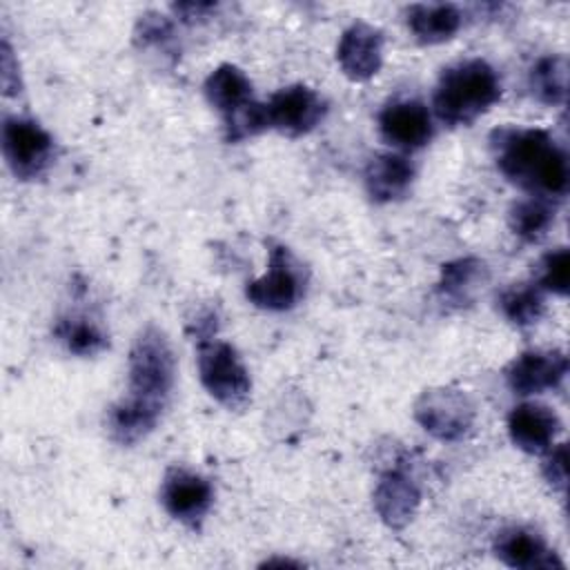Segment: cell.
I'll return each mask as SVG.
<instances>
[{"instance_id": "cell-1", "label": "cell", "mask_w": 570, "mask_h": 570, "mask_svg": "<svg viewBox=\"0 0 570 570\" xmlns=\"http://www.w3.org/2000/svg\"><path fill=\"white\" fill-rule=\"evenodd\" d=\"M490 149L499 171L530 196L548 200L566 196L568 156L546 129L499 127L490 134Z\"/></svg>"}, {"instance_id": "cell-2", "label": "cell", "mask_w": 570, "mask_h": 570, "mask_svg": "<svg viewBox=\"0 0 570 570\" xmlns=\"http://www.w3.org/2000/svg\"><path fill=\"white\" fill-rule=\"evenodd\" d=\"M174 379L176 361L167 336L154 325L145 327L131 345L127 363V396L120 401L158 423L174 390Z\"/></svg>"}, {"instance_id": "cell-3", "label": "cell", "mask_w": 570, "mask_h": 570, "mask_svg": "<svg viewBox=\"0 0 570 570\" xmlns=\"http://www.w3.org/2000/svg\"><path fill=\"white\" fill-rule=\"evenodd\" d=\"M501 98V80L494 67L481 58L448 67L432 96L434 114L450 127L474 122Z\"/></svg>"}, {"instance_id": "cell-4", "label": "cell", "mask_w": 570, "mask_h": 570, "mask_svg": "<svg viewBox=\"0 0 570 570\" xmlns=\"http://www.w3.org/2000/svg\"><path fill=\"white\" fill-rule=\"evenodd\" d=\"M198 376L203 387L227 410H240L249 401L252 379L234 345L205 336L196 341Z\"/></svg>"}, {"instance_id": "cell-5", "label": "cell", "mask_w": 570, "mask_h": 570, "mask_svg": "<svg viewBox=\"0 0 570 570\" xmlns=\"http://www.w3.org/2000/svg\"><path fill=\"white\" fill-rule=\"evenodd\" d=\"M2 156L20 180L40 178L53 160V138L33 118L7 116L0 129Z\"/></svg>"}, {"instance_id": "cell-6", "label": "cell", "mask_w": 570, "mask_h": 570, "mask_svg": "<svg viewBox=\"0 0 570 570\" xmlns=\"http://www.w3.org/2000/svg\"><path fill=\"white\" fill-rule=\"evenodd\" d=\"M474 403L463 390L430 387L414 403L416 423L439 441H461L474 423Z\"/></svg>"}, {"instance_id": "cell-7", "label": "cell", "mask_w": 570, "mask_h": 570, "mask_svg": "<svg viewBox=\"0 0 570 570\" xmlns=\"http://www.w3.org/2000/svg\"><path fill=\"white\" fill-rule=\"evenodd\" d=\"M303 287L301 269L289 249L283 245H272L267 272L247 283L245 296L258 309L285 312L298 303Z\"/></svg>"}, {"instance_id": "cell-8", "label": "cell", "mask_w": 570, "mask_h": 570, "mask_svg": "<svg viewBox=\"0 0 570 570\" xmlns=\"http://www.w3.org/2000/svg\"><path fill=\"white\" fill-rule=\"evenodd\" d=\"M267 125L285 136L309 134L327 114L325 100L307 85H289L278 89L267 102Z\"/></svg>"}, {"instance_id": "cell-9", "label": "cell", "mask_w": 570, "mask_h": 570, "mask_svg": "<svg viewBox=\"0 0 570 570\" xmlns=\"http://www.w3.org/2000/svg\"><path fill=\"white\" fill-rule=\"evenodd\" d=\"M160 503L171 519L198 528L214 503V488L196 472L169 468L160 483Z\"/></svg>"}, {"instance_id": "cell-10", "label": "cell", "mask_w": 570, "mask_h": 570, "mask_svg": "<svg viewBox=\"0 0 570 570\" xmlns=\"http://www.w3.org/2000/svg\"><path fill=\"white\" fill-rule=\"evenodd\" d=\"M379 131L383 140L399 149H421L434 136V125L428 107L421 100L405 98L387 102L379 114Z\"/></svg>"}, {"instance_id": "cell-11", "label": "cell", "mask_w": 570, "mask_h": 570, "mask_svg": "<svg viewBox=\"0 0 570 570\" xmlns=\"http://www.w3.org/2000/svg\"><path fill=\"white\" fill-rule=\"evenodd\" d=\"M383 31L363 20L352 22L338 40L336 62L354 82H365L379 73L383 65Z\"/></svg>"}, {"instance_id": "cell-12", "label": "cell", "mask_w": 570, "mask_h": 570, "mask_svg": "<svg viewBox=\"0 0 570 570\" xmlns=\"http://www.w3.org/2000/svg\"><path fill=\"white\" fill-rule=\"evenodd\" d=\"M568 374V356L561 350L523 352L505 367V381L519 396L554 390Z\"/></svg>"}, {"instance_id": "cell-13", "label": "cell", "mask_w": 570, "mask_h": 570, "mask_svg": "<svg viewBox=\"0 0 570 570\" xmlns=\"http://www.w3.org/2000/svg\"><path fill=\"white\" fill-rule=\"evenodd\" d=\"M372 501L379 519L387 528L401 530L414 519L421 505V490L403 470H387L379 476Z\"/></svg>"}, {"instance_id": "cell-14", "label": "cell", "mask_w": 570, "mask_h": 570, "mask_svg": "<svg viewBox=\"0 0 570 570\" xmlns=\"http://www.w3.org/2000/svg\"><path fill=\"white\" fill-rule=\"evenodd\" d=\"M561 432V419L543 403H521L508 416L510 441L528 452L543 454Z\"/></svg>"}, {"instance_id": "cell-15", "label": "cell", "mask_w": 570, "mask_h": 570, "mask_svg": "<svg viewBox=\"0 0 570 570\" xmlns=\"http://www.w3.org/2000/svg\"><path fill=\"white\" fill-rule=\"evenodd\" d=\"M494 554L505 566L519 568V570L563 568L561 559L557 557L554 550L546 546L541 534L523 525L503 528L494 539Z\"/></svg>"}, {"instance_id": "cell-16", "label": "cell", "mask_w": 570, "mask_h": 570, "mask_svg": "<svg viewBox=\"0 0 570 570\" xmlns=\"http://www.w3.org/2000/svg\"><path fill=\"white\" fill-rule=\"evenodd\" d=\"M363 180H365V191L374 203L379 205L394 203L410 191L414 183V165L403 154H394V151L376 154L365 165Z\"/></svg>"}, {"instance_id": "cell-17", "label": "cell", "mask_w": 570, "mask_h": 570, "mask_svg": "<svg viewBox=\"0 0 570 570\" xmlns=\"http://www.w3.org/2000/svg\"><path fill=\"white\" fill-rule=\"evenodd\" d=\"M405 22L412 36L423 45H439L461 29L463 16L459 7L450 2H419L405 11Z\"/></svg>"}, {"instance_id": "cell-18", "label": "cell", "mask_w": 570, "mask_h": 570, "mask_svg": "<svg viewBox=\"0 0 570 570\" xmlns=\"http://www.w3.org/2000/svg\"><path fill=\"white\" fill-rule=\"evenodd\" d=\"M488 281V265L474 256L450 261L441 267L436 292L441 301L463 307L474 301L476 292Z\"/></svg>"}, {"instance_id": "cell-19", "label": "cell", "mask_w": 570, "mask_h": 570, "mask_svg": "<svg viewBox=\"0 0 570 570\" xmlns=\"http://www.w3.org/2000/svg\"><path fill=\"white\" fill-rule=\"evenodd\" d=\"M205 98L207 102L223 114V118H229L232 114L240 111L252 102V82L245 76L243 69L236 65H218L207 78H205Z\"/></svg>"}, {"instance_id": "cell-20", "label": "cell", "mask_w": 570, "mask_h": 570, "mask_svg": "<svg viewBox=\"0 0 570 570\" xmlns=\"http://www.w3.org/2000/svg\"><path fill=\"white\" fill-rule=\"evenodd\" d=\"M528 87L541 105H563L568 96V60L561 53L539 58L528 76Z\"/></svg>"}, {"instance_id": "cell-21", "label": "cell", "mask_w": 570, "mask_h": 570, "mask_svg": "<svg viewBox=\"0 0 570 570\" xmlns=\"http://www.w3.org/2000/svg\"><path fill=\"white\" fill-rule=\"evenodd\" d=\"M554 212H557V205L552 200L541 196H528L523 200H517L510 207L508 225L514 232V236H519L521 240L537 243L552 227Z\"/></svg>"}, {"instance_id": "cell-22", "label": "cell", "mask_w": 570, "mask_h": 570, "mask_svg": "<svg viewBox=\"0 0 570 570\" xmlns=\"http://www.w3.org/2000/svg\"><path fill=\"white\" fill-rule=\"evenodd\" d=\"M501 314L517 327L534 325L546 309L543 289L537 283H519L503 289L497 298Z\"/></svg>"}, {"instance_id": "cell-23", "label": "cell", "mask_w": 570, "mask_h": 570, "mask_svg": "<svg viewBox=\"0 0 570 570\" xmlns=\"http://www.w3.org/2000/svg\"><path fill=\"white\" fill-rule=\"evenodd\" d=\"M56 336L65 343L71 354L94 356L100 354L109 341L98 323L87 316H65L56 325Z\"/></svg>"}, {"instance_id": "cell-24", "label": "cell", "mask_w": 570, "mask_h": 570, "mask_svg": "<svg viewBox=\"0 0 570 570\" xmlns=\"http://www.w3.org/2000/svg\"><path fill=\"white\" fill-rule=\"evenodd\" d=\"M537 285L543 292H552L557 296L568 294V289H570V254L566 247H557L541 258Z\"/></svg>"}, {"instance_id": "cell-25", "label": "cell", "mask_w": 570, "mask_h": 570, "mask_svg": "<svg viewBox=\"0 0 570 570\" xmlns=\"http://www.w3.org/2000/svg\"><path fill=\"white\" fill-rule=\"evenodd\" d=\"M174 36V27L169 22L167 16H160L156 11H149L145 16H140L138 24H136V40L142 45V47H149V45H167Z\"/></svg>"}, {"instance_id": "cell-26", "label": "cell", "mask_w": 570, "mask_h": 570, "mask_svg": "<svg viewBox=\"0 0 570 570\" xmlns=\"http://www.w3.org/2000/svg\"><path fill=\"white\" fill-rule=\"evenodd\" d=\"M543 454H546V459L541 463V472H543L546 481L550 483V488L563 494L566 481H568V448H566V443H559V445L546 450Z\"/></svg>"}, {"instance_id": "cell-27", "label": "cell", "mask_w": 570, "mask_h": 570, "mask_svg": "<svg viewBox=\"0 0 570 570\" xmlns=\"http://www.w3.org/2000/svg\"><path fill=\"white\" fill-rule=\"evenodd\" d=\"M0 80H2V94L4 96H16L20 91V73H18V62L13 58V49L7 38H2L0 47Z\"/></svg>"}, {"instance_id": "cell-28", "label": "cell", "mask_w": 570, "mask_h": 570, "mask_svg": "<svg viewBox=\"0 0 570 570\" xmlns=\"http://www.w3.org/2000/svg\"><path fill=\"white\" fill-rule=\"evenodd\" d=\"M216 4L212 2H183V4H174V11L185 20H194V18H203L205 13H209Z\"/></svg>"}, {"instance_id": "cell-29", "label": "cell", "mask_w": 570, "mask_h": 570, "mask_svg": "<svg viewBox=\"0 0 570 570\" xmlns=\"http://www.w3.org/2000/svg\"><path fill=\"white\" fill-rule=\"evenodd\" d=\"M263 566H298V563L289 561V559H272V561H265Z\"/></svg>"}]
</instances>
